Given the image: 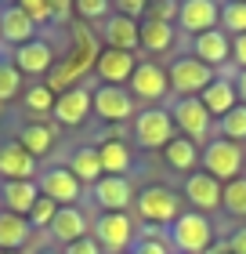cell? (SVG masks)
<instances>
[{
  "label": "cell",
  "mask_w": 246,
  "mask_h": 254,
  "mask_svg": "<svg viewBox=\"0 0 246 254\" xmlns=\"http://www.w3.org/2000/svg\"><path fill=\"white\" fill-rule=\"evenodd\" d=\"M98 55H101V48H98L95 33H91L84 22H73V48H69L65 59L54 62V69L44 76V87H51L54 95H62V91L76 87L87 73H95Z\"/></svg>",
  "instance_id": "6da1fadb"
},
{
  "label": "cell",
  "mask_w": 246,
  "mask_h": 254,
  "mask_svg": "<svg viewBox=\"0 0 246 254\" xmlns=\"http://www.w3.org/2000/svg\"><path fill=\"white\" fill-rule=\"evenodd\" d=\"M185 211L181 207V196L167 189V186H145L142 192L134 196V214L142 225H152V229H167L178 222V214Z\"/></svg>",
  "instance_id": "7a4b0ae2"
},
{
  "label": "cell",
  "mask_w": 246,
  "mask_h": 254,
  "mask_svg": "<svg viewBox=\"0 0 246 254\" xmlns=\"http://www.w3.org/2000/svg\"><path fill=\"white\" fill-rule=\"evenodd\" d=\"M167 236H170L174 254H206L214 247V222L189 207V211L178 214V222L170 225Z\"/></svg>",
  "instance_id": "3957f363"
},
{
  "label": "cell",
  "mask_w": 246,
  "mask_h": 254,
  "mask_svg": "<svg viewBox=\"0 0 246 254\" xmlns=\"http://www.w3.org/2000/svg\"><path fill=\"white\" fill-rule=\"evenodd\" d=\"M199 164L210 178H217L221 186H228V182L243 178V167H246V153L239 142H228V138H210L203 145V153H199Z\"/></svg>",
  "instance_id": "277c9868"
},
{
  "label": "cell",
  "mask_w": 246,
  "mask_h": 254,
  "mask_svg": "<svg viewBox=\"0 0 246 254\" xmlns=\"http://www.w3.org/2000/svg\"><path fill=\"white\" fill-rule=\"evenodd\" d=\"M167 80H170V95L174 98H199L203 91L217 80V73L210 65H203L196 55H178L170 65H167Z\"/></svg>",
  "instance_id": "5b68a950"
},
{
  "label": "cell",
  "mask_w": 246,
  "mask_h": 254,
  "mask_svg": "<svg viewBox=\"0 0 246 254\" xmlns=\"http://www.w3.org/2000/svg\"><path fill=\"white\" fill-rule=\"evenodd\" d=\"M134 124V142H138V149H152V153H163L174 138H178V127H174V120H170V109H163V106H148V109H142L138 117L131 120Z\"/></svg>",
  "instance_id": "8992f818"
},
{
  "label": "cell",
  "mask_w": 246,
  "mask_h": 254,
  "mask_svg": "<svg viewBox=\"0 0 246 254\" xmlns=\"http://www.w3.org/2000/svg\"><path fill=\"white\" fill-rule=\"evenodd\" d=\"M127 91H131L134 102H145V109H148V106H159V102L170 95L167 69H163L159 62H152V59H138V69H134Z\"/></svg>",
  "instance_id": "52a82bcc"
},
{
  "label": "cell",
  "mask_w": 246,
  "mask_h": 254,
  "mask_svg": "<svg viewBox=\"0 0 246 254\" xmlns=\"http://www.w3.org/2000/svg\"><path fill=\"white\" fill-rule=\"evenodd\" d=\"M95 240L109 254H127L138 240V222L131 214H98L95 218Z\"/></svg>",
  "instance_id": "ba28073f"
},
{
  "label": "cell",
  "mask_w": 246,
  "mask_h": 254,
  "mask_svg": "<svg viewBox=\"0 0 246 254\" xmlns=\"http://www.w3.org/2000/svg\"><path fill=\"white\" fill-rule=\"evenodd\" d=\"M170 120H174V127H178V134L181 138H189V142H206L210 138V113H206V106L199 98H174L170 102Z\"/></svg>",
  "instance_id": "9c48e42d"
},
{
  "label": "cell",
  "mask_w": 246,
  "mask_h": 254,
  "mask_svg": "<svg viewBox=\"0 0 246 254\" xmlns=\"http://www.w3.org/2000/svg\"><path fill=\"white\" fill-rule=\"evenodd\" d=\"M134 186L131 178H112V175H101L95 186H91V200L101 207V214H131L134 207Z\"/></svg>",
  "instance_id": "30bf717a"
},
{
  "label": "cell",
  "mask_w": 246,
  "mask_h": 254,
  "mask_svg": "<svg viewBox=\"0 0 246 254\" xmlns=\"http://www.w3.org/2000/svg\"><path fill=\"white\" fill-rule=\"evenodd\" d=\"M178 33H189V37H203V33L221 26V4L217 0H185L178 11Z\"/></svg>",
  "instance_id": "8fae6325"
},
{
  "label": "cell",
  "mask_w": 246,
  "mask_h": 254,
  "mask_svg": "<svg viewBox=\"0 0 246 254\" xmlns=\"http://www.w3.org/2000/svg\"><path fill=\"white\" fill-rule=\"evenodd\" d=\"M37 186H40V196L54 200L58 207H76L80 196H84V186L76 182V175L69 167H48V171H40Z\"/></svg>",
  "instance_id": "7c38bea8"
},
{
  "label": "cell",
  "mask_w": 246,
  "mask_h": 254,
  "mask_svg": "<svg viewBox=\"0 0 246 254\" xmlns=\"http://www.w3.org/2000/svg\"><path fill=\"white\" fill-rule=\"evenodd\" d=\"M91 109H95V91H91L87 84H76V87H69V91H62V95L54 98V113L51 117L62 127H80L91 117Z\"/></svg>",
  "instance_id": "4fadbf2b"
},
{
  "label": "cell",
  "mask_w": 246,
  "mask_h": 254,
  "mask_svg": "<svg viewBox=\"0 0 246 254\" xmlns=\"http://www.w3.org/2000/svg\"><path fill=\"white\" fill-rule=\"evenodd\" d=\"M95 113L105 124H127L138 117V102L127 87H95Z\"/></svg>",
  "instance_id": "5bb4252c"
},
{
  "label": "cell",
  "mask_w": 246,
  "mask_h": 254,
  "mask_svg": "<svg viewBox=\"0 0 246 254\" xmlns=\"http://www.w3.org/2000/svg\"><path fill=\"white\" fill-rule=\"evenodd\" d=\"M54 48H51V40H29V44H22V48H15V55H11V65L18 69L22 76H48L51 69H54Z\"/></svg>",
  "instance_id": "9a60e30c"
},
{
  "label": "cell",
  "mask_w": 246,
  "mask_h": 254,
  "mask_svg": "<svg viewBox=\"0 0 246 254\" xmlns=\"http://www.w3.org/2000/svg\"><path fill=\"white\" fill-rule=\"evenodd\" d=\"M98 33H101L105 48H112V51H127V55L142 51V22H131V18L116 15V11L101 22Z\"/></svg>",
  "instance_id": "2e32d148"
},
{
  "label": "cell",
  "mask_w": 246,
  "mask_h": 254,
  "mask_svg": "<svg viewBox=\"0 0 246 254\" xmlns=\"http://www.w3.org/2000/svg\"><path fill=\"white\" fill-rule=\"evenodd\" d=\"M221 182L217 178H210L206 171H196V175H189L185 178V203H192V211H199V214H214V211H221Z\"/></svg>",
  "instance_id": "e0dca14e"
},
{
  "label": "cell",
  "mask_w": 246,
  "mask_h": 254,
  "mask_svg": "<svg viewBox=\"0 0 246 254\" xmlns=\"http://www.w3.org/2000/svg\"><path fill=\"white\" fill-rule=\"evenodd\" d=\"M40 178V160H33L18 142L0 145V182H37Z\"/></svg>",
  "instance_id": "ac0fdd59"
},
{
  "label": "cell",
  "mask_w": 246,
  "mask_h": 254,
  "mask_svg": "<svg viewBox=\"0 0 246 254\" xmlns=\"http://www.w3.org/2000/svg\"><path fill=\"white\" fill-rule=\"evenodd\" d=\"M134 69H138V55L112 51V48H101L98 62H95V73H98V80H101L105 87H123V84H131Z\"/></svg>",
  "instance_id": "d6986e66"
},
{
  "label": "cell",
  "mask_w": 246,
  "mask_h": 254,
  "mask_svg": "<svg viewBox=\"0 0 246 254\" xmlns=\"http://www.w3.org/2000/svg\"><path fill=\"white\" fill-rule=\"evenodd\" d=\"M192 55L217 73V69L232 65V37L221 33V29H210V33H203V37L192 40Z\"/></svg>",
  "instance_id": "ffe728a7"
},
{
  "label": "cell",
  "mask_w": 246,
  "mask_h": 254,
  "mask_svg": "<svg viewBox=\"0 0 246 254\" xmlns=\"http://www.w3.org/2000/svg\"><path fill=\"white\" fill-rule=\"evenodd\" d=\"M87 229H91V222H87L84 207H58V214H54V222H51L48 233H51L54 244L69 247V244H76V240H84Z\"/></svg>",
  "instance_id": "44dd1931"
},
{
  "label": "cell",
  "mask_w": 246,
  "mask_h": 254,
  "mask_svg": "<svg viewBox=\"0 0 246 254\" xmlns=\"http://www.w3.org/2000/svg\"><path fill=\"white\" fill-rule=\"evenodd\" d=\"M40 200V186L37 182H0V211L22 214L29 218V211Z\"/></svg>",
  "instance_id": "7402d4cb"
},
{
  "label": "cell",
  "mask_w": 246,
  "mask_h": 254,
  "mask_svg": "<svg viewBox=\"0 0 246 254\" xmlns=\"http://www.w3.org/2000/svg\"><path fill=\"white\" fill-rule=\"evenodd\" d=\"M0 40L11 44V48H22V44L37 40V26L26 18V11H22L18 4L0 7Z\"/></svg>",
  "instance_id": "603a6c76"
},
{
  "label": "cell",
  "mask_w": 246,
  "mask_h": 254,
  "mask_svg": "<svg viewBox=\"0 0 246 254\" xmlns=\"http://www.w3.org/2000/svg\"><path fill=\"white\" fill-rule=\"evenodd\" d=\"M199 102L206 106L210 117H228L232 109L239 106V91H236V76H217L214 84H210L203 95H199Z\"/></svg>",
  "instance_id": "cb8c5ba5"
},
{
  "label": "cell",
  "mask_w": 246,
  "mask_h": 254,
  "mask_svg": "<svg viewBox=\"0 0 246 254\" xmlns=\"http://www.w3.org/2000/svg\"><path fill=\"white\" fill-rule=\"evenodd\" d=\"M95 149H98V160H101V171H105V175H112V178H127V171H131L134 160H131V145H127L120 134L101 138Z\"/></svg>",
  "instance_id": "d4e9b609"
},
{
  "label": "cell",
  "mask_w": 246,
  "mask_h": 254,
  "mask_svg": "<svg viewBox=\"0 0 246 254\" xmlns=\"http://www.w3.org/2000/svg\"><path fill=\"white\" fill-rule=\"evenodd\" d=\"M15 142L26 149L33 160H44V156H51V149H54V127H48L44 120H29V124L18 127Z\"/></svg>",
  "instance_id": "484cf974"
},
{
  "label": "cell",
  "mask_w": 246,
  "mask_h": 254,
  "mask_svg": "<svg viewBox=\"0 0 246 254\" xmlns=\"http://www.w3.org/2000/svg\"><path fill=\"white\" fill-rule=\"evenodd\" d=\"M29 236H33V225H29V218H22V214H11V211H0V251H22L29 244Z\"/></svg>",
  "instance_id": "4316f807"
},
{
  "label": "cell",
  "mask_w": 246,
  "mask_h": 254,
  "mask_svg": "<svg viewBox=\"0 0 246 254\" xmlns=\"http://www.w3.org/2000/svg\"><path fill=\"white\" fill-rule=\"evenodd\" d=\"M65 167L76 175V182H80V186H95V182L105 175V171H101V160H98V149H95V145H80V149H73V153H69V164H65Z\"/></svg>",
  "instance_id": "83f0119b"
},
{
  "label": "cell",
  "mask_w": 246,
  "mask_h": 254,
  "mask_svg": "<svg viewBox=\"0 0 246 254\" xmlns=\"http://www.w3.org/2000/svg\"><path fill=\"white\" fill-rule=\"evenodd\" d=\"M174 44H178V26L142 18V51H148V55H167Z\"/></svg>",
  "instance_id": "f1b7e54d"
},
{
  "label": "cell",
  "mask_w": 246,
  "mask_h": 254,
  "mask_svg": "<svg viewBox=\"0 0 246 254\" xmlns=\"http://www.w3.org/2000/svg\"><path fill=\"white\" fill-rule=\"evenodd\" d=\"M199 149L196 142H189V138H174V142L163 149V160H167V167L170 171H181V175H196V167H199Z\"/></svg>",
  "instance_id": "f546056e"
},
{
  "label": "cell",
  "mask_w": 246,
  "mask_h": 254,
  "mask_svg": "<svg viewBox=\"0 0 246 254\" xmlns=\"http://www.w3.org/2000/svg\"><path fill=\"white\" fill-rule=\"evenodd\" d=\"M54 91L51 87H44V84H33V87H26L22 91V106H26L37 120H44V117H51L54 113Z\"/></svg>",
  "instance_id": "4dcf8cb0"
},
{
  "label": "cell",
  "mask_w": 246,
  "mask_h": 254,
  "mask_svg": "<svg viewBox=\"0 0 246 254\" xmlns=\"http://www.w3.org/2000/svg\"><path fill=\"white\" fill-rule=\"evenodd\" d=\"M221 211L228 218H236V222L246 218V178H236L221 189Z\"/></svg>",
  "instance_id": "1f68e13d"
},
{
  "label": "cell",
  "mask_w": 246,
  "mask_h": 254,
  "mask_svg": "<svg viewBox=\"0 0 246 254\" xmlns=\"http://www.w3.org/2000/svg\"><path fill=\"white\" fill-rule=\"evenodd\" d=\"M221 33H228L232 40L246 33V0H225L221 4Z\"/></svg>",
  "instance_id": "d6a6232c"
},
{
  "label": "cell",
  "mask_w": 246,
  "mask_h": 254,
  "mask_svg": "<svg viewBox=\"0 0 246 254\" xmlns=\"http://www.w3.org/2000/svg\"><path fill=\"white\" fill-rule=\"evenodd\" d=\"M217 131H221V138H228V142H239V145L246 142V106L243 102L228 113V117L217 120Z\"/></svg>",
  "instance_id": "836d02e7"
},
{
  "label": "cell",
  "mask_w": 246,
  "mask_h": 254,
  "mask_svg": "<svg viewBox=\"0 0 246 254\" xmlns=\"http://www.w3.org/2000/svg\"><path fill=\"white\" fill-rule=\"evenodd\" d=\"M18 95H22V73L11 65V59H7V62L0 59V106L15 102Z\"/></svg>",
  "instance_id": "e575fe53"
},
{
  "label": "cell",
  "mask_w": 246,
  "mask_h": 254,
  "mask_svg": "<svg viewBox=\"0 0 246 254\" xmlns=\"http://www.w3.org/2000/svg\"><path fill=\"white\" fill-rule=\"evenodd\" d=\"M127 254H174V247L167 233H156V236H138Z\"/></svg>",
  "instance_id": "d590c367"
},
{
  "label": "cell",
  "mask_w": 246,
  "mask_h": 254,
  "mask_svg": "<svg viewBox=\"0 0 246 254\" xmlns=\"http://www.w3.org/2000/svg\"><path fill=\"white\" fill-rule=\"evenodd\" d=\"M54 214H58V203H54V200H48V196H40L37 207L29 211V225H33V233H37V229H51Z\"/></svg>",
  "instance_id": "8d00e7d4"
},
{
  "label": "cell",
  "mask_w": 246,
  "mask_h": 254,
  "mask_svg": "<svg viewBox=\"0 0 246 254\" xmlns=\"http://www.w3.org/2000/svg\"><path fill=\"white\" fill-rule=\"evenodd\" d=\"M178 11H181V4H178V0H152V4L145 7V18H152V22H167V26H174V22H178Z\"/></svg>",
  "instance_id": "74e56055"
},
{
  "label": "cell",
  "mask_w": 246,
  "mask_h": 254,
  "mask_svg": "<svg viewBox=\"0 0 246 254\" xmlns=\"http://www.w3.org/2000/svg\"><path fill=\"white\" fill-rule=\"evenodd\" d=\"M73 7H76V15H80V18H84V22H98V18L105 22V18H109V15H112V7H109V0H76V4H73Z\"/></svg>",
  "instance_id": "f35d334b"
},
{
  "label": "cell",
  "mask_w": 246,
  "mask_h": 254,
  "mask_svg": "<svg viewBox=\"0 0 246 254\" xmlns=\"http://www.w3.org/2000/svg\"><path fill=\"white\" fill-rule=\"evenodd\" d=\"M18 7L26 11V18H29L37 29L51 22V0H18Z\"/></svg>",
  "instance_id": "ab89813d"
},
{
  "label": "cell",
  "mask_w": 246,
  "mask_h": 254,
  "mask_svg": "<svg viewBox=\"0 0 246 254\" xmlns=\"http://www.w3.org/2000/svg\"><path fill=\"white\" fill-rule=\"evenodd\" d=\"M145 0H120L116 4V15H123V18H131V22H142L145 18Z\"/></svg>",
  "instance_id": "60d3db41"
},
{
  "label": "cell",
  "mask_w": 246,
  "mask_h": 254,
  "mask_svg": "<svg viewBox=\"0 0 246 254\" xmlns=\"http://www.w3.org/2000/svg\"><path fill=\"white\" fill-rule=\"evenodd\" d=\"M73 15H76V7L69 4V0H51V22H65V26H73Z\"/></svg>",
  "instance_id": "b9f144b4"
},
{
  "label": "cell",
  "mask_w": 246,
  "mask_h": 254,
  "mask_svg": "<svg viewBox=\"0 0 246 254\" xmlns=\"http://www.w3.org/2000/svg\"><path fill=\"white\" fill-rule=\"evenodd\" d=\"M62 254H105V251L98 247V240H95V236H84V240H76V244L62 247Z\"/></svg>",
  "instance_id": "7bdbcfd3"
},
{
  "label": "cell",
  "mask_w": 246,
  "mask_h": 254,
  "mask_svg": "<svg viewBox=\"0 0 246 254\" xmlns=\"http://www.w3.org/2000/svg\"><path fill=\"white\" fill-rule=\"evenodd\" d=\"M232 65H239V73H246V33L232 40Z\"/></svg>",
  "instance_id": "ee69618b"
},
{
  "label": "cell",
  "mask_w": 246,
  "mask_h": 254,
  "mask_svg": "<svg viewBox=\"0 0 246 254\" xmlns=\"http://www.w3.org/2000/svg\"><path fill=\"white\" fill-rule=\"evenodd\" d=\"M228 254H246V225H239L236 233H228Z\"/></svg>",
  "instance_id": "f6af8a7d"
},
{
  "label": "cell",
  "mask_w": 246,
  "mask_h": 254,
  "mask_svg": "<svg viewBox=\"0 0 246 254\" xmlns=\"http://www.w3.org/2000/svg\"><path fill=\"white\" fill-rule=\"evenodd\" d=\"M236 91H239V102L246 106V73H239V76H236Z\"/></svg>",
  "instance_id": "bcb514c9"
},
{
  "label": "cell",
  "mask_w": 246,
  "mask_h": 254,
  "mask_svg": "<svg viewBox=\"0 0 246 254\" xmlns=\"http://www.w3.org/2000/svg\"><path fill=\"white\" fill-rule=\"evenodd\" d=\"M40 254H62V251H40Z\"/></svg>",
  "instance_id": "7dc6e473"
},
{
  "label": "cell",
  "mask_w": 246,
  "mask_h": 254,
  "mask_svg": "<svg viewBox=\"0 0 246 254\" xmlns=\"http://www.w3.org/2000/svg\"><path fill=\"white\" fill-rule=\"evenodd\" d=\"M0 254H15V251H0Z\"/></svg>",
  "instance_id": "c3c4849f"
}]
</instances>
